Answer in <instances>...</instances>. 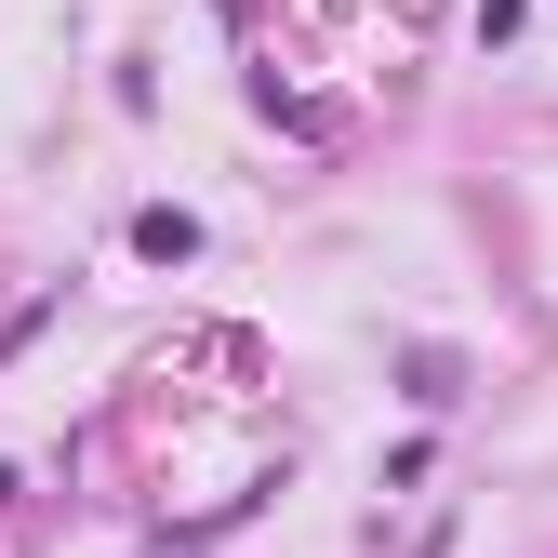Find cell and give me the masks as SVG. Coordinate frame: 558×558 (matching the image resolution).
<instances>
[{
	"mask_svg": "<svg viewBox=\"0 0 558 558\" xmlns=\"http://www.w3.org/2000/svg\"><path fill=\"white\" fill-rule=\"evenodd\" d=\"M133 253H147V266H186V253H199V214H173V199H147V214H133Z\"/></svg>",
	"mask_w": 558,
	"mask_h": 558,
	"instance_id": "obj_1",
	"label": "cell"
}]
</instances>
